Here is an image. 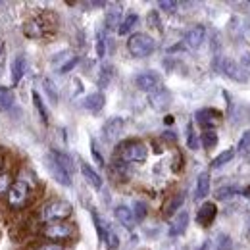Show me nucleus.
Returning a JSON list of instances; mask_svg holds the SVG:
<instances>
[{
	"label": "nucleus",
	"mask_w": 250,
	"mask_h": 250,
	"mask_svg": "<svg viewBox=\"0 0 250 250\" xmlns=\"http://www.w3.org/2000/svg\"><path fill=\"white\" fill-rule=\"evenodd\" d=\"M73 214V206L62 200V198H54V200H48L46 204L41 206L39 214H37V221L42 225V223H54V221H67V218Z\"/></svg>",
	"instance_id": "1"
},
{
	"label": "nucleus",
	"mask_w": 250,
	"mask_h": 250,
	"mask_svg": "<svg viewBox=\"0 0 250 250\" xmlns=\"http://www.w3.org/2000/svg\"><path fill=\"white\" fill-rule=\"evenodd\" d=\"M39 235H41L42 239H46V241L63 245L65 241L75 239L77 229H75V225L69 223V221H54V223H42L41 229H39Z\"/></svg>",
	"instance_id": "2"
},
{
	"label": "nucleus",
	"mask_w": 250,
	"mask_h": 250,
	"mask_svg": "<svg viewBox=\"0 0 250 250\" xmlns=\"http://www.w3.org/2000/svg\"><path fill=\"white\" fill-rule=\"evenodd\" d=\"M31 185L25 181V179H16L12 188L8 190L6 194V200H8V208L14 210V212H20L23 208H27V204L31 202Z\"/></svg>",
	"instance_id": "3"
},
{
	"label": "nucleus",
	"mask_w": 250,
	"mask_h": 250,
	"mask_svg": "<svg viewBox=\"0 0 250 250\" xmlns=\"http://www.w3.org/2000/svg\"><path fill=\"white\" fill-rule=\"evenodd\" d=\"M118 156L125 164H141L148 156V146L139 139H129L118 146Z\"/></svg>",
	"instance_id": "4"
},
{
	"label": "nucleus",
	"mask_w": 250,
	"mask_h": 250,
	"mask_svg": "<svg viewBox=\"0 0 250 250\" xmlns=\"http://www.w3.org/2000/svg\"><path fill=\"white\" fill-rule=\"evenodd\" d=\"M154 48H156V41L146 33H133L127 41V50L135 58H146L154 52Z\"/></svg>",
	"instance_id": "5"
},
{
	"label": "nucleus",
	"mask_w": 250,
	"mask_h": 250,
	"mask_svg": "<svg viewBox=\"0 0 250 250\" xmlns=\"http://www.w3.org/2000/svg\"><path fill=\"white\" fill-rule=\"evenodd\" d=\"M54 33V23L50 20H46L44 16H37V18H31L23 23V35L27 39H33V41H41V39H46Z\"/></svg>",
	"instance_id": "6"
},
{
	"label": "nucleus",
	"mask_w": 250,
	"mask_h": 250,
	"mask_svg": "<svg viewBox=\"0 0 250 250\" xmlns=\"http://www.w3.org/2000/svg\"><path fill=\"white\" fill-rule=\"evenodd\" d=\"M194 120L202 127V131H216V127L223 120V114L216 108H202L194 114Z\"/></svg>",
	"instance_id": "7"
},
{
	"label": "nucleus",
	"mask_w": 250,
	"mask_h": 250,
	"mask_svg": "<svg viewBox=\"0 0 250 250\" xmlns=\"http://www.w3.org/2000/svg\"><path fill=\"white\" fill-rule=\"evenodd\" d=\"M219 69L223 71V75H227V77L233 79V81H239V83L249 81V71H247V67L241 65L239 62H235V60H231V58H223Z\"/></svg>",
	"instance_id": "8"
},
{
	"label": "nucleus",
	"mask_w": 250,
	"mask_h": 250,
	"mask_svg": "<svg viewBox=\"0 0 250 250\" xmlns=\"http://www.w3.org/2000/svg\"><path fill=\"white\" fill-rule=\"evenodd\" d=\"M160 83H162V79H160V75H158L156 71H152V69H148V71H141L137 77H135V85H137V89L139 91H145V93H154L156 89H160Z\"/></svg>",
	"instance_id": "9"
},
{
	"label": "nucleus",
	"mask_w": 250,
	"mask_h": 250,
	"mask_svg": "<svg viewBox=\"0 0 250 250\" xmlns=\"http://www.w3.org/2000/svg\"><path fill=\"white\" fill-rule=\"evenodd\" d=\"M124 127H125V120L120 118V116H114V118L106 120V124L102 125V137H104V141H108V143L116 141L122 135Z\"/></svg>",
	"instance_id": "10"
},
{
	"label": "nucleus",
	"mask_w": 250,
	"mask_h": 250,
	"mask_svg": "<svg viewBox=\"0 0 250 250\" xmlns=\"http://www.w3.org/2000/svg\"><path fill=\"white\" fill-rule=\"evenodd\" d=\"M216 216H218V206H216V202L208 200V202H204V204L196 210V223H198L200 227H210V225L214 223Z\"/></svg>",
	"instance_id": "11"
},
{
	"label": "nucleus",
	"mask_w": 250,
	"mask_h": 250,
	"mask_svg": "<svg viewBox=\"0 0 250 250\" xmlns=\"http://www.w3.org/2000/svg\"><path fill=\"white\" fill-rule=\"evenodd\" d=\"M206 41V27L202 25H194L192 29H188L183 37V46L190 48V50H196L202 46V42Z\"/></svg>",
	"instance_id": "12"
},
{
	"label": "nucleus",
	"mask_w": 250,
	"mask_h": 250,
	"mask_svg": "<svg viewBox=\"0 0 250 250\" xmlns=\"http://www.w3.org/2000/svg\"><path fill=\"white\" fill-rule=\"evenodd\" d=\"M148 102H150V106H152L154 110L162 112V110H166V108L171 104V93H169L167 89L160 87L154 93L148 94Z\"/></svg>",
	"instance_id": "13"
},
{
	"label": "nucleus",
	"mask_w": 250,
	"mask_h": 250,
	"mask_svg": "<svg viewBox=\"0 0 250 250\" xmlns=\"http://www.w3.org/2000/svg\"><path fill=\"white\" fill-rule=\"evenodd\" d=\"M187 225H188V214L185 210H183V212H177L175 218L171 219V223H169V229H167L169 237H179V235H183V233L187 231Z\"/></svg>",
	"instance_id": "14"
},
{
	"label": "nucleus",
	"mask_w": 250,
	"mask_h": 250,
	"mask_svg": "<svg viewBox=\"0 0 250 250\" xmlns=\"http://www.w3.org/2000/svg\"><path fill=\"white\" fill-rule=\"evenodd\" d=\"M48 167H50V173H52V177L56 179V183H60L62 187H71V173L67 171V169H63L62 166L58 164V162H54L52 158H50V162H48Z\"/></svg>",
	"instance_id": "15"
},
{
	"label": "nucleus",
	"mask_w": 250,
	"mask_h": 250,
	"mask_svg": "<svg viewBox=\"0 0 250 250\" xmlns=\"http://www.w3.org/2000/svg\"><path fill=\"white\" fill-rule=\"evenodd\" d=\"M104 104H106V96H104V93H100V91L91 93L89 96H85V100H83V108L89 110V112H93V114H98L104 108Z\"/></svg>",
	"instance_id": "16"
},
{
	"label": "nucleus",
	"mask_w": 250,
	"mask_h": 250,
	"mask_svg": "<svg viewBox=\"0 0 250 250\" xmlns=\"http://www.w3.org/2000/svg\"><path fill=\"white\" fill-rule=\"evenodd\" d=\"M183 202H185V190H179V192H175V194H171V198L164 204V216L166 218H169V216H173L177 210H181V206H183Z\"/></svg>",
	"instance_id": "17"
},
{
	"label": "nucleus",
	"mask_w": 250,
	"mask_h": 250,
	"mask_svg": "<svg viewBox=\"0 0 250 250\" xmlns=\"http://www.w3.org/2000/svg\"><path fill=\"white\" fill-rule=\"evenodd\" d=\"M25 69H27V60H25V56H23V54H18V56L14 58V62H12V85H14V87L23 79Z\"/></svg>",
	"instance_id": "18"
},
{
	"label": "nucleus",
	"mask_w": 250,
	"mask_h": 250,
	"mask_svg": "<svg viewBox=\"0 0 250 250\" xmlns=\"http://www.w3.org/2000/svg\"><path fill=\"white\" fill-rule=\"evenodd\" d=\"M79 169H81V175H83V179L91 185L93 188H96V190H100L102 188V177L94 171L93 167L87 164V162H81V166H79Z\"/></svg>",
	"instance_id": "19"
},
{
	"label": "nucleus",
	"mask_w": 250,
	"mask_h": 250,
	"mask_svg": "<svg viewBox=\"0 0 250 250\" xmlns=\"http://www.w3.org/2000/svg\"><path fill=\"white\" fill-rule=\"evenodd\" d=\"M122 23V6L114 4L108 12H106V20H104V29H118Z\"/></svg>",
	"instance_id": "20"
},
{
	"label": "nucleus",
	"mask_w": 250,
	"mask_h": 250,
	"mask_svg": "<svg viewBox=\"0 0 250 250\" xmlns=\"http://www.w3.org/2000/svg\"><path fill=\"white\" fill-rule=\"evenodd\" d=\"M114 216H116V219L124 225V227H127V229H131V227H135V216H133V210L129 208V206H116V210H114Z\"/></svg>",
	"instance_id": "21"
},
{
	"label": "nucleus",
	"mask_w": 250,
	"mask_h": 250,
	"mask_svg": "<svg viewBox=\"0 0 250 250\" xmlns=\"http://www.w3.org/2000/svg\"><path fill=\"white\" fill-rule=\"evenodd\" d=\"M210 192V175L204 171L198 175L196 179V187H194V200H204Z\"/></svg>",
	"instance_id": "22"
},
{
	"label": "nucleus",
	"mask_w": 250,
	"mask_h": 250,
	"mask_svg": "<svg viewBox=\"0 0 250 250\" xmlns=\"http://www.w3.org/2000/svg\"><path fill=\"white\" fill-rule=\"evenodd\" d=\"M16 102V96H14V91L10 87H0V110L6 112L14 106Z\"/></svg>",
	"instance_id": "23"
},
{
	"label": "nucleus",
	"mask_w": 250,
	"mask_h": 250,
	"mask_svg": "<svg viewBox=\"0 0 250 250\" xmlns=\"http://www.w3.org/2000/svg\"><path fill=\"white\" fill-rule=\"evenodd\" d=\"M50 158H52L54 162H58L63 169H67V171L73 175V160H71V156H69V154L60 152V150H52V152H50Z\"/></svg>",
	"instance_id": "24"
},
{
	"label": "nucleus",
	"mask_w": 250,
	"mask_h": 250,
	"mask_svg": "<svg viewBox=\"0 0 250 250\" xmlns=\"http://www.w3.org/2000/svg\"><path fill=\"white\" fill-rule=\"evenodd\" d=\"M33 104H35V110L39 112V118H41V122L44 125H48V110H46V106H44V102H42V98H41V94L37 93V91H33Z\"/></svg>",
	"instance_id": "25"
},
{
	"label": "nucleus",
	"mask_w": 250,
	"mask_h": 250,
	"mask_svg": "<svg viewBox=\"0 0 250 250\" xmlns=\"http://www.w3.org/2000/svg\"><path fill=\"white\" fill-rule=\"evenodd\" d=\"M218 133L216 131H202L200 135V145L206 148V150H212L218 146Z\"/></svg>",
	"instance_id": "26"
},
{
	"label": "nucleus",
	"mask_w": 250,
	"mask_h": 250,
	"mask_svg": "<svg viewBox=\"0 0 250 250\" xmlns=\"http://www.w3.org/2000/svg\"><path fill=\"white\" fill-rule=\"evenodd\" d=\"M137 21H139V16H137V14H133V12L127 14L124 18V21L120 23V27H118V33H120V35H127V33L137 25Z\"/></svg>",
	"instance_id": "27"
},
{
	"label": "nucleus",
	"mask_w": 250,
	"mask_h": 250,
	"mask_svg": "<svg viewBox=\"0 0 250 250\" xmlns=\"http://www.w3.org/2000/svg\"><path fill=\"white\" fill-rule=\"evenodd\" d=\"M91 216H93L94 227H96V235H98V241H100V243H104V241H106V233H108V229H110V227H108V225H106V223L100 219V216H98L94 210L91 212Z\"/></svg>",
	"instance_id": "28"
},
{
	"label": "nucleus",
	"mask_w": 250,
	"mask_h": 250,
	"mask_svg": "<svg viewBox=\"0 0 250 250\" xmlns=\"http://www.w3.org/2000/svg\"><path fill=\"white\" fill-rule=\"evenodd\" d=\"M233 158H235V148H227V150H223L219 156L214 158L210 166H212L214 169H218V167H221V166H225L227 162H231Z\"/></svg>",
	"instance_id": "29"
},
{
	"label": "nucleus",
	"mask_w": 250,
	"mask_h": 250,
	"mask_svg": "<svg viewBox=\"0 0 250 250\" xmlns=\"http://www.w3.org/2000/svg\"><path fill=\"white\" fill-rule=\"evenodd\" d=\"M14 181H16V179H14V175H12L10 171L4 169V171L0 173V196H6V194H8V190L12 188Z\"/></svg>",
	"instance_id": "30"
},
{
	"label": "nucleus",
	"mask_w": 250,
	"mask_h": 250,
	"mask_svg": "<svg viewBox=\"0 0 250 250\" xmlns=\"http://www.w3.org/2000/svg\"><path fill=\"white\" fill-rule=\"evenodd\" d=\"M112 79H114V67H112V65H104V67L100 69V75H98V87L106 89Z\"/></svg>",
	"instance_id": "31"
},
{
	"label": "nucleus",
	"mask_w": 250,
	"mask_h": 250,
	"mask_svg": "<svg viewBox=\"0 0 250 250\" xmlns=\"http://www.w3.org/2000/svg\"><path fill=\"white\" fill-rule=\"evenodd\" d=\"M131 210H133L135 221H143V219L146 218V214H148V206H146V202H143V200H135Z\"/></svg>",
	"instance_id": "32"
},
{
	"label": "nucleus",
	"mask_w": 250,
	"mask_h": 250,
	"mask_svg": "<svg viewBox=\"0 0 250 250\" xmlns=\"http://www.w3.org/2000/svg\"><path fill=\"white\" fill-rule=\"evenodd\" d=\"M27 250H65V245L52 243V241H39V243H33Z\"/></svg>",
	"instance_id": "33"
},
{
	"label": "nucleus",
	"mask_w": 250,
	"mask_h": 250,
	"mask_svg": "<svg viewBox=\"0 0 250 250\" xmlns=\"http://www.w3.org/2000/svg\"><path fill=\"white\" fill-rule=\"evenodd\" d=\"M231 249H233L231 237L225 235V233H219L218 237H216V241H214V250H231Z\"/></svg>",
	"instance_id": "34"
},
{
	"label": "nucleus",
	"mask_w": 250,
	"mask_h": 250,
	"mask_svg": "<svg viewBox=\"0 0 250 250\" xmlns=\"http://www.w3.org/2000/svg\"><path fill=\"white\" fill-rule=\"evenodd\" d=\"M237 192H239V190H237V187H233V185H229V187H219L218 190H216V200H231Z\"/></svg>",
	"instance_id": "35"
},
{
	"label": "nucleus",
	"mask_w": 250,
	"mask_h": 250,
	"mask_svg": "<svg viewBox=\"0 0 250 250\" xmlns=\"http://www.w3.org/2000/svg\"><path fill=\"white\" fill-rule=\"evenodd\" d=\"M96 54H98V58H104V54H106V35H104V29L96 31Z\"/></svg>",
	"instance_id": "36"
},
{
	"label": "nucleus",
	"mask_w": 250,
	"mask_h": 250,
	"mask_svg": "<svg viewBox=\"0 0 250 250\" xmlns=\"http://www.w3.org/2000/svg\"><path fill=\"white\" fill-rule=\"evenodd\" d=\"M187 145H188V148H190V150H198V146H200V139L196 137L192 124L187 125Z\"/></svg>",
	"instance_id": "37"
},
{
	"label": "nucleus",
	"mask_w": 250,
	"mask_h": 250,
	"mask_svg": "<svg viewBox=\"0 0 250 250\" xmlns=\"http://www.w3.org/2000/svg\"><path fill=\"white\" fill-rule=\"evenodd\" d=\"M237 150H239V154H241V156H247V154L250 152V129L243 133V137H241V141H239Z\"/></svg>",
	"instance_id": "38"
},
{
	"label": "nucleus",
	"mask_w": 250,
	"mask_h": 250,
	"mask_svg": "<svg viewBox=\"0 0 250 250\" xmlns=\"http://www.w3.org/2000/svg\"><path fill=\"white\" fill-rule=\"evenodd\" d=\"M106 249L108 250H118L120 249V237H118V233L116 231H112V229H108V233H106Z\"/></svg>",
	"instance_id": "39"
},
{
	"label": "nucleus",
	"mask_w": 250,
	"mask_h": 250,
	"mask_svg": "<svg viewBox=\"0 0 250 250\" xmlns=\"http://www.w3.org/2000/svg\"><path fill=\"white\" fill-rule=\"evenodd\" d=\"M42 85H44V91L48 93V96H50L54 102H58V93H56V89H54L52 81H50V79H44V81H42Z\"/></svg>",
	"instance_id": "40"
},
{
	"label": "nucleus",
	"mask_w": 250,
	"mask_h": 250,
	"mask_svg": "<svg viewBox=\"0 0 250 250\" xmlns=\"http://www.w3.org/2000/svg\"><path fill=\"white\" fill-rule=\"evenodd\" d=\"M158 6H160V10H164V12H169V14H171V12H175V10H177V6H179V4H177V2H171V0H162Z\"/></svg>",
	"instance_id": "41"
},
{
	"label": "nucleus",
	"mask_w": 250,
	"mask_h": 250,
	"mask_svg": "<svg viewBox=\"0 0 250 250\" xmlns=\"http://www.w3.org/2000/svg\"><path fill=\"white\" fill-rule=\"evenodd\" d=\"M77 63H79V58H77V56H73V58H71V60H69V62H65L62 65V67H60V73H67V71H71V69H73V67H75V65H77Z\"/></svg>",
	"instance_id": "42"
},
{
	"label": "nucleus",
	"mask_w": 250,
	"mask_h": 250,
	"mask_svg": "<svg viewBox=\"0 0 250 250\" xmlns=\"http://www.w3.org/2000/svg\"><path fill=\"white\" fill-rule=\"evenodd\" d=\"M91 154H93V158L96 160V164H98V166H104V158H102V154L98 152V148H96V143H94V141H91Z\"/></svg>",
	"instance_id": "43"
},
{
	"label": "nucleus",
	"mask_w": 250,
	"mask_h": 250,
	"mask_svg": "<svg viewBox=\"0 0 250 250\" xmlns=\"http://www.w3.org/2000/svg\"><path fill=\"white\" fill-rule=\"evenodd\" d=\"M4 63H6V46L2 44V48H0V77L4 73Z\"/></svg>",
	"instance_id": "44"
},
{
	"label": "nucleus",
	"mask_w": 250,
	"mask_h": 250,
	"mask_svg": "<svg viewBox=\"0 0 250 250\" xmlns=\"http://www.w3.org/2000/svg\"><path fill=\"white\" fill-rule=\"evenodd\" d=\"M4 167H6V154H4V150L0 148V173L4 171Z\"/></svg>",
	"instance_id": "45"
},
{
	"label": "nucleus",
	"mask_w": 250,
	"mask_h": 250,
	"mask_svg": "<svg viewBox=\"0 0 250 250\" xmlns=\"http://www.w3.org/2000/svg\"><path fill=\"white\" fill-rule=\"evenodd\" d=\"M243 196H247V198H250V183L247 185V187L243 188Z\"/></svg>",
	"instance_id": "46"
},
{
	"label": "nucleus",
	"mask_w": 250,
	"mask_h": 250,
	"mask_svg": "<svg viewBox=\"0 0 250 250\" xmlns=\"http://www.w3.org/2000/svg\"><path fill=\"white\" fill-rule=\"evenodd\" d=\"M164 124L171 125L173 124V116H166V120H164Z\"/></svg>",
	"instance_id": "47"
},
{
	"label": "nucleus",
	"mask_w": 250,
	"mask_h": 250,
	"mask_svg": "<svg viewBox=\"0 0 250 250\" xmlns=\"http://www.w3.org/2000/svg\"><path fill=\"white\" fill-rule=\"evenodd\" d=\"M206 249H208V243H204V245L200 247V250H206Z\"/></svg>",
	"instance_id": "48"
},
{
	"label": "nucleus",
	"mask_w": 250,
	"mask_h": 250,
	"mask_svg": "<svg viewBox=\"0 0 250 250\" xmlns=\"http://www.w3.org/2000/svg\"><path fill=\"white\" fill-rule=\"evenodd\" d=\"M0 48H2V37H0Z\"/></svg>",
	"instance_id": "49"
}]
</instances>
